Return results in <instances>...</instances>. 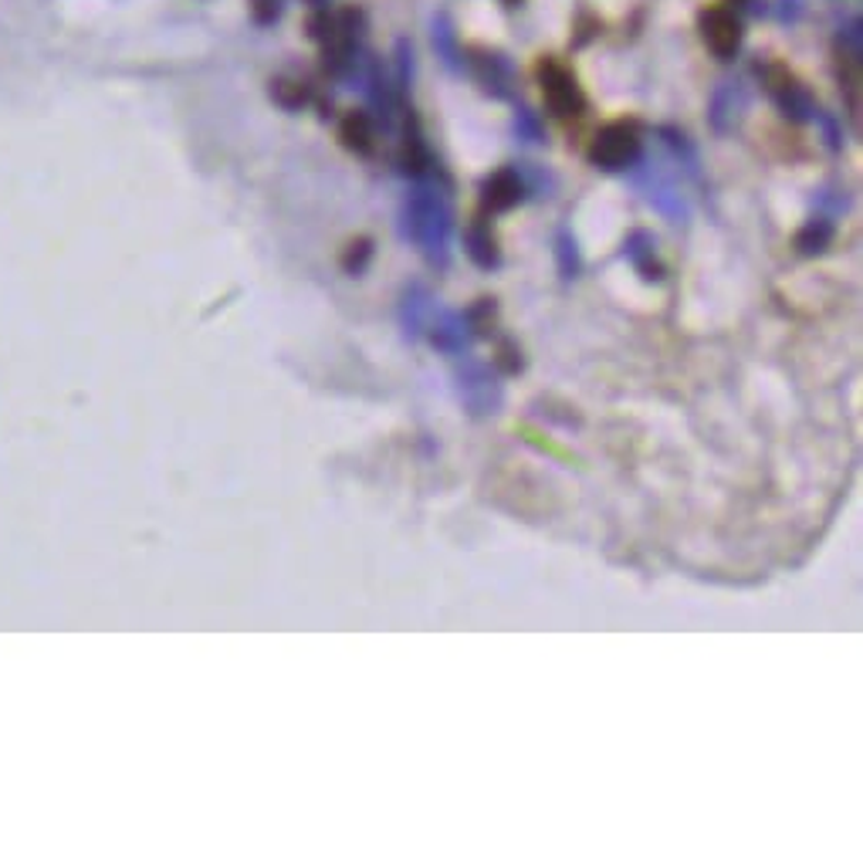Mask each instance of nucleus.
Segmentation results:
<instances>
[{
  "label": "nucleus",
  "mask_w": 863,
  "mask_h": 863,
  "mask_svg": "<svg viewBox=\"0 0 863 863\" xmlns=\"http://www.w3.org/2000/svg\"><path fill=\"white\" fill-rule=\"evenodd\" d=\"M251 14L258 24H274L282 17V0H251Z\"/></svg>",
  "instance_id": "17"
},
{
  "label": "nucleus",
  "mask_w": 863,
  "mask_h": 863,
  "mask_svg": "<svg viewBox=\"0 0 863 863\" xmlns=\"http://www.w3.org/2000/svg\"><path fill=\"white\" fill-rule=\"evenodd\" d=\"M464 326H471V329L481 332V335H488V329L495 326V302H492V298H481L474 308H468Z\"/></svg>",
  "instance_id": "15"
},
{
  "label": "nucleus",
  "mask_w": 863,
  "mask_h": 863,
  "mask_svg": "<svg viewBox=\"0 0 863 863\" xmlns=\"http://www.w3.org/2000/svg\"><path fill=\"white\" fill-rule=\"evenodd\" d=\"M369 258H373V240L369 237H356V240H350V248H345V255H342V268L350 274H363Z\"/></svg>",
  "instance_id": "13"
},
{
  "label": "nucleus",
  "mask_w": 863,
  "mask_h": 863,
  "mask_svg": "<svg viewBox=\"0 0 863 863\" xmlns=\"http://www.w3.org/2000/svg\"><path fill=\"white\" fill-rule=\"evenodd\" d=\"M559 268H563V274H566V279H572V274L579 271L576 245H572V240H569V234H563V237H559Z\"/></svg>",
  "instance_id": "18"
},
{
  "label": "nucleus",
  "mask_w": 863,
  "mask_h": 863,
  "mask_svg": "<svg viewBox=\"0 0 863 863\" xmlns=\"http://www.w3.org/2000/svg\"><path fill=\"white\" fill-rule=\"evenodd\" d=\"M339 140L345 150H353L359 156H369L373 146H376V129H373V119L366 113H350L339 126Z\"/></svg>",
  "instance_id": "8"
},
{
  "label": "nucleus",
  "mask_w": 863,
  "mask_h": 863,
  "mask_svg": "<svg viewBox=\"0 0 863 863\" xmlns=\"http://www.w3.org/2000/svg\"><path fill=\"white\" fill-rule=\"evenodd\" d=\"M400 166H403V173H413V177H421V173L430 166V156H427V150H424V143H421V135H417V132H410V135H406L403 153H400Z\"/></svg>",
  "instance_id": "12"
},
{
  "label": "nucleus",
  "mask_w": 863,
  "mask_h": 863,
  "mask_svg": "<svg viewBox=\"0 0 863 863\" xmlns=\"http://www.w3.org/2000/svg\"><path fill=\"white\" fill-rule=\"evenodd\" d=\"M522 197H525V180L518 177V169H498L481 184V203L492 214L511 211L515 203H522Z\"/></svg>",
  "instance_id": "6"
},
{
  "label": "nucleus",
  "mask_w": 863,
  "mask_h": 863,
  "mask_svg": "<svg viewBox=\"0 0 863 863\" xmlns=\"http://www.w3.org/2000/svg\"><path fill=\"white\" fill-rule=\"evenodd\" d=\"M539 82H542V95L545 106L556 113L559 119H576L586 109V95L576 82V75L556 58H542L539 61Z\"/></svg>",
  "instance_id": "2"
},
{
  "label": "nucleus",
  "mask_w": 863,
  "mask_h": 863,
  "mask_svg": "<svg viewBox=\"0 0 863 863\" xmlns=\"http://www.w3.org/2000/svg\"><path fill=\"white\" fill-rule=\"evenodd\" d=\"M637 156H640V126L634 119H619V122L603 126L590 146V163L610 173L634 166Z\"/></svg>",
  "instance_id": "1"
},
{
  "label": "nucleus",
  "mask_w": 863,
  "mask_h": 863,
  "mask_svg": "<svg viewBox=\"0 0 863 863\" xmlns=\"http://www.w3.org/2000/svg\"><path fill=\"white\" fill-rule=\"evenodd\" d=\"M464 245H468V255H471V261L477 264V268H498V261H501V255H498V240H495V234L485 227V224H474L471 230H468V237H464Z\"/></svg>",
  "instance_id": "9"
},
{
  "label": "nucleus",
  "mask_w": 863,
  "mask_h": 863,
  "mask_svg": "<svg viewBox=\"0 0 863 863\" xmlns=\"http://www.w3.org/2000/svg\"><path fill=\"white\" fill-rule=\"evenodd\" d=\"M640 245H643V248H637V240H630V248H627V255H630V261L637 264V271L643 274L647 282L664 279V268L658 264V258H653V245H650V237H647V234H640Z\"/></svg>",
  "instance_id": "11"
},
{
  "label": "nucleus",
  "mask_w": 863,
  "mask_h": 863,
  "mask_svg": "<svg viewBox=\"0 0 863 863\" xmlns=\"http://www.w3.org/2000/svg\"><path fill=\"white\" fill-rule=\"evenodd\" d=\"M464 400L474 413H495L501 403V390L495 387V379L481 366H471V376L464 379Z\"/></svg>",
  "instance_id": "7"
},
{
  "label": "nucleus",
  "mask_w": 863,
  "mask_h": 863,
  "mask_svg": "<svg viewBox=\"0 0 863 863\" xmlns=\"http://www.w3.org/2000/svg\"><path fill=\"white\" fill-rule=\"evenodd\" d=\"M271 95H274V102H279V106H285V109H298L302 102L308 98V88H305L302 82H285V79H279V82H271Z\"/></svg>",
  "instance_id": "14"
},
{
  "label": "nucleus",
  "mask_w": 863,
  "mask_h": 863,
  "mask_svg": "<svg viewBox=\"0 0 863 863\" xmlns=\"http://www.w3.org/2000/svg\"><path fill=\"white\" fill-rule=\"evenodd\" d=\"M701 38L718 58H735L742 48V21L729 8H708L701 14Z\"/></svg>",
  "instance_id": "5"
},
{
  "label": "nucleus",
  "mask_w": 863,
  "mask_h": 863,
  "mask_svg": "<svg viewBox=\"0 0 863 863\" xmlns=\"http://www.w3.org/2000/svg\"><path fill=\"white\" fill-rule=\"evenodd\" d=\"M495 363L505 369V373H522V366H525V359H522V350H518L515 342H501L498 345V356H495Z\"/></svg>",
  "instance_id": "16"
},
{
  "label": "nucleus",
  "mask_w": 863,
  "mask_h": 863,
  "mask_svg": "<svg viewBox=\"0 0 863 863\" xmlns=\"http://www.w3.org/2000/svg\"><path fill=\"white\" fill-rule=\"evenodd\" d=\"M830 240H834V224H830V221H823V217H816V221H809V224L796 234V248H800L803 255H823L826 248H830Z\"/></svg>",
  "instance_id": "10"
},
{
  "label": "nucleus",
  "mask_w": 863,
  "mask_h": 863,
  "mask_svg": "<svg viewBox=\"0 0 863 863\" xmlns=\"http://www.w3.org/2000/svg\"><path fill=\"white\" fill-rule=\"evenodd\" d=\"M447 227H451V221H447V211L427 193L421 197H413L410 203V237L417 240V245L437 261V255L444 258V248H447Z\"/></svg>",
  "instance_id": "4"
},
{
  "label": "nucleus",
  "mask_w": 863,
  "mask_h": 863,
  "mask_svg": "<svg viewBox=\"0 0 863 863\" xmlns=\"http://www.w3.org/2000/svg\"><path fill=\"white\" fill-rule=\"evenodd\" d=\"M758 75H762L766 92L776 98V106H779L789 119L803 122V119H809V116L816 113L813 95L806 92V85H803L796 75H792L785 64H762V68H758Z\"/></svg>",
  "instance_id": "3"
},
{
  "label": "nucleus",
  "mask_w": 863,
  "mask_h": 863,
  "mask_svg": "<svg viewBox=\"0 0 863 863\" xmlns=\"http://www.w3.org/2000/svg\"><path fill=\"white\" fill-rule=\"evenodd\" d=\"M505 4H508V8H518V4H522V0H505Z\"/></svg>",
  "instance_id": "19"
}]
</instances>
